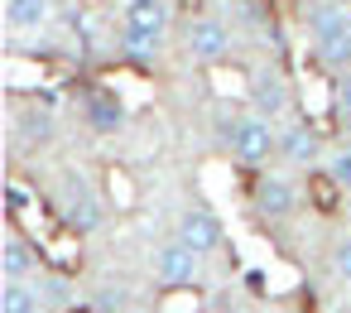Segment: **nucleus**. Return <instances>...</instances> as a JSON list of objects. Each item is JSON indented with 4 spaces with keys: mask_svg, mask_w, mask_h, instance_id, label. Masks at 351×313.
Instances as JSON below:
<instances>
[{
    "mask_svg": "<svg viewBox=\"0 0 351 313\" xmlns=\"http://www.w3.org/2000/svg\"><path fill=\"white\" fill-rule=\"evenodd\" d=\"M63 222H68V231H77V236H87V231L101 227V202H97V193L82 188V178H77V183L68 178V212H63Z\"/></svg>",
    "mask_w": 351,
    "mask_h": 313,
    "instance_id": "obj_8",
    "label": "nucleus"
},
{
    "mask_svg": "<svg viewBox=\"0 0 351 313\" xmlns=\"http://www.w3.org/2000/svg\"><path fill=\"white\" fill-rule=\"evenodd\" d=\"M279 154H284L289 164H313V159L322 154V140H317V130H313L308 121H298V126H289V130L279 135Z\"/></svg>",
    "mask_w": 351,
    "mask_h": 313,
    "instance_id": "obj_11",
    "label": "nucleus"
},
{
    "mask_svg": "<svg viewBox=\"0 0 351 313\" xmlns=\"http://www.w3.org/2000/svg\"><path fill=\"white\" fill-rule=\"evenodd\" d=\"M221 135H226L231 154H236L245 169H260V164L279 150V135L269 130L265 116H231V121H221Z\"/></svg>",
    "mask_w": 351,
    "mask_h": 313,
    "instance_id": "obj_2",
    "label": "nucleus"
},
{
    "mask_svg": "<svg viewBox=\"0 0 351 313\" xmlns=\"http://www.w3.org/2000/svg\"><path fill=\"white\" fill-rule=\"evenodd\" d=\"M178 246H188L197 260L212 255V251L221 246V222H217L207 207H188L183 222H178Z\"/></svg>",
    "mask_w": 351,
    "mask_h": 313,
    "instance_id": "obj_6",
    "label": "nucleus"
},
{
    "mask_svg": "<svg viewBox=\"0 0 351 313\" xmlns=\"http://www.w3.org/2000/svg\"><path fill=\"white\" fill-rule=\"evenodd\" d=\"M250 106H255V116H265V121L284 116V111H289V82H284L279 73H260V78L250 82Z\"/></svg>",
    "mask_w": 351,
    "mask_h": 313,
    "instance_id": "obj_9",
    "label": "nucleus"
},
{
    "mask_svg": "<svg viewBox=\"0 0 351 313\" xmlns=\"http://www.w3.org/2000/svg\"><path fill=\"white\" fill-rule=\"evenodd\" d=\"M269 5H284V0H269Z\"/></svg>",
    "mask_w": 351,
    "mask_h": 313,
    "instance_id": "obj_26",
    "label": "nucleus"
},
{
    "mask_svg": "<svg viewBox=\"0 0 351 313\" xmlns=\"http://www.w3.org/2000/svg\"><path fill=\"white\" fill-rule=\"evenodd\" d=\"M5 193H10V198H5L10 227H15L20 236H34V241H39V251H44V246H49V241L63 231V227H58V217L44 207V198H39V193H34L25 178H10V188H5Z\"/></svg>",
    "mask_w": 351,
    "mask_h": 313,
    "instance_id": "obj_1",
    "label": "nucleus"
},
{
    "mask_svg": "<svg viewBox=\"0 0 351 313\" xmlns=\"http://www.w3.org/2000/svg\"><path fill=\"white\" fill-rule=\"evenodd\" d=\"M332 102H337L341 126L351 130V73H337V82H332Z\"/></svg>",
    "mask_w": 351,
    "mask_h": 313,
    "instance_id": "obj_21",
    "label": "nucleus"
},
{
    "mask_svg": "<svg viewBox=\"0 0 351 313\" xmlns=\"http://www.w3.org/2000/svg\"><path fill=\"white\" fill-rule=\"evenodd\" d=\"M169 0H130L125 5V20H121V44L130 54H145L159 44V34L169 30Z\"/></svg>",
    "mask_w": 351,
    "mask_h": 313,
    "instance_id": "obj_3",
    "label": "nucleus"
},
{
    "mask_svg": "<svg viewBox=\"0 0 351 313\" xmlns=\"http://www.w3.org/2000/svg\"><path fill=\"white\" fill-rule=\"evenodd\" d=\"M82 111H87L92 130H101V135L121 130V121H125V106H121V97H116V92H106V87H92V92L82 97Z\"/></svg>",
    "mask_w": 351,
    "mask_h": 313,
    "instance_id": "obj_10",
    "label": "nucleus"
},
{
    "mask_svg": "<svg viewBox=\"0 0 351 313\" xmlns=\"http://www.w3.org/2000/svg\"><path fill=\"white\" fill-rule=\"evenodd\" d=\"M20 140H25V145H49V140H53V116L39 111V106L25 111V116H20Z\"/></svg>",
    "mask_w": 351,
    "mask_h": 313,
    "instance_id": "obj_18",
    "label": "nucleus"
},
{
    "mask_svg": "<svg viewBox=\"0 0 351 313\" xmlns=\"http://www.w3.org/2000/svg\"><path fill=\"white\" fill-rule=\"evenodd\" d=\"M173 10H197V0H169Z\"/></svg>",
    "mask_w": 351,
    "mask_h": 313,
    "instance_id": "obj_24",
    "label": "nucleus"
},
{
    "mask_svg": "<svg viewBox=\"0 0 351 313\" xmlns=\"http://www.w3.org/2000/svg\"><path fill=\"white\" fill-rule=\"evenodd\" d=\"M34 246L20 236V231H10L5 236V251H0V270H5V284H25V275H34Z\"/></svg>",
    "mask_w": 351,
    "mask_h": 313,
    "instance_id": "obj_13",
    "label": "nucleus"
},
{
    "mask_svg": "<svg viewBox=\"0 0 351 313\" xmlns=\"http://www.w3.org/2000/svg\"><path fill=\"white\" fill-rule=\"evenodd\" d=\"M154 275H159L164 289H197V255L188 246L169 241V246L154 251Z\"/></svg>",
    "mask_w": 351,
    "mask_h": 313,
    "instance_id": "obj_5",
    "label": "nucleus"
},
{
    "mask_svg": "<svg viewBox=\"0 0 351 313\" xmlns=\"http://www.w3.org/2000/svg\"><path fill=\"white\" fill-rule=\"evenodd\" d=\"M332 275L351 279V236H341V241H337V251H332Z\"/></svg>",
    "mask_w": 351,
    "mask_h": 313,
    "instance_id": "obj_23",
    "label": "nucleus"
},
{
    "mask_svg": "<svg viewBox=\"0 0 351 313\" xmlns=\"http://www.w3.org/2000/svg\"><path fill=\"white\" fill-rule=\"evenodd\" d=\"M327 169H332V178H337V183H341V188L351 193V150H337Z\"/></svg>",
    "mask_w": 351,
    "mask_h": 313,
    "instance_id": "obj_22",
    "label": "nucleus"
},
{
    "mask_svg": "<svg viewBox=\"0 0 351 313\" xmlns=\"http://www.w3.org/2000/svg\"><path fill=\"white\" fill-rule=\"evenodd\" d=\"M183 44H188V54H193L197 63H207V68H217V63H226V58H231V30H226L221 20H212V15L188 20Z\"/></svg>",
    "mask_w": 351,
    "mask_h": 313,
    "instance_id": "obj_4",
    "label": "nucleus"
},
{
    "mask_svg": "<svg viewBox=\"0 0 351 313\" xmlns=\"http://www.w3.org/2000/svg\"><path fill=\"white\" fill-rule=\"evenodd\" d=\"M341 198H346V188L332 178V169H308V202H313V212L332 217L341 207Z\"/></svg>",
    "mask_w": 351,
    "mask_h": 313,
    "instance_id": "obj_14",
    "label": "nucleus"
},
{
    "mask_svg": "<svg viewBox=\"0 0 351 313\" xmlns=\"http://www.w3.org/2000/svg\"><path fill=\"white\" fill-rule=\"evenodd\" d=\"M68 313H97V308H68Z\"/></svg>",
    "mask_w": 351,
    "mask_h": 313,
    "instance_id": "obj_25",
    "label": "nucleus"
},
{
    "mask_svg": "<svg viewBox=\"0 0 351 313\" xmlns=\"http://www.w3.org/2000/svg\"><path fill=\"white\" fill-rule=\"evenodd\" d=\"M49 20V0H10L5 5V25L10 30H39Z\"/></svg>",
    "mask_w": 351,
    "mask_h": 313,
    "instance_id": "obj_17",
    "label": "nucleus"
},
{
    "mask_svg": "<svg viewBox=\"0 0 351 313\" xmlns=\"http://www.w3.org/2000/svg\"><path fill=\"white\" fill-rule=\"evenodd\" d=\"M293 188L284 183V178H260L255 183V207H260V217H269V222H284L289 212H293Z\"/></svg>",
    "mask_w": 351,
    "mask_h": 313,
    "instance_id": "obj_12",
    "label": "nucleus"
},
{
    "mask_svg": "<svg viewBox=\"0 0 351 313\" xmlns=\"http://www.w3.org/2000/svg\"><path fill=\"white\" fill-rule=\"evenodd\" d=\"M39 294L29 289V284H5L0 289V313H39Z\"/></svg>",
    "mask_w": 351,
    "mask_h": 313,
    "instance_id": "obj_19",
    "label": "nucleus"
},
{
    "mask_svg": "<svg viewBox=\"0 0 351 313\" xmlns=\"http://www.w3.org/2000/svg\"><path fill=\"white\" fill-rule=\"evenodd\" d=\"M308 30L322 44H337V39H351V5L346 0H317V5L308 10Z\"/></svg>",
    "mask_w": 351,
    "mask_h": 313,
    "instance_id": "obj_7",
    "label": "nucleus"
},
{
    "mask_svg": "<svg viewBox=\"0 0 351 313\" xmlns=\"http://www.w3.org/2000/svg\"><path fill=\"white\" fill-rule=\"evenodd\" d=\"M101 188H106V202H116L121 212H130V207H135V198H140V188H135L130 169H121V164H106V169H101Z\"/></svg>",
    "mask_w": 351,
    "mask_h": 313,
    "instance_id": "obj_16",
    "label": "nucleus"
},
{
    "mask_svg": "<svg viewBox=\"0 0 351 313\" xmlns=\"http://www.w3.org/2000/svg\"><path fill=\"white\" fill-rule=\"evenodd\" d=\"M207 82H212V97H236V102L245 97L250 102V82L255 78L241 63H217V68H207Z\"/></svg>",
    "mask_w": 351,
    "mask_h": 313,
    "instance_id": "obj_15",
    "label": "nucleus"
},
{
    "mask_svg": "<svg viewBox=\"0 0 351 313\" xmlns=\"http://www.w3.org/2000/svg\"><path fill=\"white\" fill-rule=\"evenodd\" d=\"M159 313H202V294L197 289H164Z\"/></svg>",
    "mask_w": 351,
    "mask_h": 313,
    "instance_id": "obj_20",
    "label": "nucleus"
}]
</instances>
